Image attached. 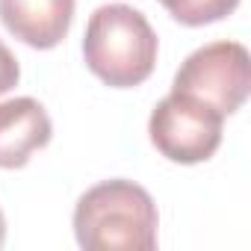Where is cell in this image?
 <instances>
[{"label":"cell","instance_id":"obj_1","mask_svg":"<svg viewBox=\"0 0 251 251\" xmlns=\"http://www.w3.org/2000/svg\"><path fill=\"white\" fill-rule=\"evenodd\" d=\"M71 225L86 251H154L160 213L145 186L112 177L77 198Z\"/></svg>","mask_w":251,"mask_h":251},{"label":"cell","instance_id":"obj_2","mask_svg":"<svg viewBox=\"0 0 251 251\" xmlns=\"http://www.w3.org/2000/svg\"><path fill=\"white\" fill-rule=\"evenodd\" d=\"M160 39L151 21L127 3H103L83 33L86 68L112 89H133L154 74Z\"/></svg>","mask_w":251,"mask_h":251},{"label":"cell","instance_id":"obj_3","mask_svg":"<svg viewBox=\"0 0 251 251\" xmlns=\"http://www.w3.org/2000/svg\"><path fill=\"white\" fill-rule=\"evenodd\" d=\"M251 89V56L239 42H210L192 50L175 71L172 92L204 100L225 118L233 115Z\"/></svg>","mask_w":251,"mask_h":251},{"label":"cell","instance_id":"obj_4","mask_svg":"<svg viewBox=\"0 0 251 251\" xmlns=\"http://www.w3.org/2000/svg\"><path fill=\"white\" fill-rule=\"evenodd\" d=\"M225 115L180 92H169L148 118V136L154 148L180 166L210 160L222 145Z\"/></svg>","mask_w":251,"mask_h":251},{"label":"cell","instance_id":"obj_5","mask_svg":"<svg viewBox=\"0 0 251 251\" xmlns=\"http://www.w3.org/2000/svg\"><path fill=\"white\" fill-rule=\"evenodd\" d=\"M53 136V121L36 98L0 100V169H24Z\"/></svg>","mask_w":251,"mask_h":251},{"label":"cell","instance_id":"obj_6","mask_svg":"<svg viewBox=\"0 0 251 251\" xmlns=\"http://www.w3.org/2000/svg\"><path fill=\"white\" fill-rule=\"evenodd\" d=\"M74 3L77 0H0V21L18 42L50 50L71 30Z\"/></svg>","mask_w":251,"mask_h":251},{"label":"cell","instance_id":"obj_7","mask_svg":"<svg viewBox=\"0 0 251 251\" xmlns=\"http://www.w3.org/2000/svg\"><path fill=\"white\" fill-rule=\"evenodd\" d=\"M160 3L183 27H204L225 21L239 6V0H160Z\"/></svg>","mask_w":251,"mask_h":251},{"label":"cell","instance_id":"obj_8","mask_svg":"<svg viewBox=\"0 0 251 251\" xmlns=\"http://www.w3.org/2000/svg\"><path fill=\"white\" fill-rule=\"evenodd\" d=\"M21 80V65L15 59V53L0 42V95H6L9 89H15Z\"/></svg>","mask_w":251,"mask_h":251},{"label":"cell","instance_id":"obj_9","mask_svg":"<svg viewBox=\"0 0 251 251\" xmlns=\"http://www.w3.org/2000/svg\"><path fill=\"white\" fill-rule=\"evenodd\" d=\"M3 242H6V216L0 210V248H3Z\"/></svg>","mask_w":251,"mask_h":251}]
</instances>
